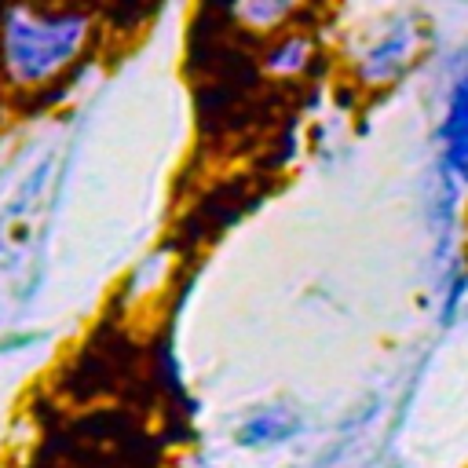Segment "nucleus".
<instances>
[{"mask_svg": "<svg viewBox=\"0 0 468 468\" xmlns=\"http://www.w3.org/2000/svg\"><path fill=\"white\" fill-rule=\"evenodd\" d=\"M95 22L80 7H7L0 15V69L11 88H48L62 80L91 44Z\"/></svg>", "mask_w": 468, "mask_h": 468, "instance_id": "nucleus-1", "label": "nucleus"}, {"mask_svg": "<svg viewBox=\"0 0 468 468\" xmlns=\"http://www.w3.org/2000/svg\"><path fill=\"white\" fill-rule=\"evenodd\" d=\"M285 428H289V420H285L282 413L256 417V420L245 428V442H260V435H263V439H282V435H285Z\"/></svg>", "mask_w": 468, "mask_h": 468, "instance_id": "nucleus-6", "label": "nucleus"}, {"mask_svg": "<svg viewBox=\"0 0 468 468\" xmlns=\"http://www.w3.org/2000/svg\"><path fill=\"white\" fill-rule=\"evenodd\" d=\"M303 0H208V7H223V15L245 33H274Z\"/></svg>", "mask_w": 468, "mask_h": 468, "instance_id": "nucleus-2", "label": "nucleus"}, {"mask_svg": "<svg viewBox=\"0 0 468 468\" xmlns=\"http://www.w3.org/2000/svg\"><path fill=\"white\" fill-rule=\"evenodd\" d=\"M446 146H450V165L468 176V77L453 88V99H450Z\"/></svg>", "mask_w": 468, "mask_h": 468, "instance_id": "nucleus-3", "label": "nucleus"}, {"mask_svg": "<svg viewBox=\"0 0 468 468\" xmlns=\"http://www.w3.org/2000/svg\"><path fill=\"white\" fill-rule=\"evenodd\" d=\"M413 48V33L410 29H395L384 37V44H377L369 51V62H366V77H388L391 69L402 66V58L410 55Z\"/></svg>", "mask_w": 468, "mask_h": 468, "instance_id": "nucleus-4", "label": "nucleus"}, {"mask_svg": "<svg viewBox=\"0 0 468 468\" xmlns=\"http://www.w3.org/2000/svg\"><path fill=\"white\" fill-rule=\"evenodd\" d=\"M311 58V44L307 37H282L278 48H271L267 55V69L271 73H300Z\"/></svg>", "mask_w": 468, "mask_h": 468, "instance_id": "nucleus-5", "label": "nucleus"}]
</instances>
